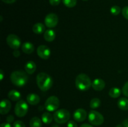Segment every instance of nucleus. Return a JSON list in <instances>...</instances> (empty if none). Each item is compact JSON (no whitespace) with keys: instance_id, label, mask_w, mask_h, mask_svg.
Wrapping results in <instances>:
<instances>
[{"instance_id":"f257e3e1","label":"nucleus","mask_w":128,"mask_h":127,"mask_svg":"<svg viewBox=\"0 0 128 127\" xmlns=\"http://www.w3.org/2000/svg\"><path fill=\"white\" fill-rule=\"evenodd\" d=\"M36 83L38 87L42 92H46L50 90L52 86L53 80L50 75L45 72H41L37 75Z\"/></svg>"},{"instance_id":"f03ea898","label":"nucleus","mask_w":128,"mask_h":127,"mask_svg":"<svg viewBox=\"0 0 128 127\" xmlns=\"http://www.w3.org/2000/svg\"><path fill=\"white\" fill-rule=\"evenodd\" d=\"M10 80L14 85L17 87H22L27 83L28 77L24 71L16 70L11 73Z\"/></svg>"},{"instance_id":"7ed1b4c3","label":"nucleus","mask_w":128,"mask_h":127,"mask_svg":"<svg viewBox=\"0 0 128 127\" xmlns=\"http://www.w3.org/2000/svg\"><path fill=\"white\" fill-rule=\"evenodd\" d=\"M76 88L81 91H86L92 86L91 80L88 75L85 73H80L76 77L75 80Z\"/></svg>"},{"instance_id":"20e7f679","label":"nucleus","mask_w":128,"mask_h":127,"mask_svg":"<svg viewBox=\"0 0 128 127\" xmlns=\"http://www.w3.org/2000/svg\"><path fill=\"white\" fill-rule=\"evenodd\" d=\"M55 122L59 124H64L69 121L70 118V113L68 110L62 108L56 110L53 115Z\"/></svg>"},{"instance_id":"39448f33","label":"nucleus","mask_w":128,"mask_h":127,"mask_svg":"<svg viewBox=\"0 0 128 127\" xmlns=\"http://www.w3.org/2000/svg\"><path fill=\"white\" fill-rule=\"evenodd\" d=\"M88 120L92 125L100 126L104 123V117L100 112L91 110L89 112Z\"/></svg>"},{"instance_id":"423d86ee","label":"nucleus","mask_w":128,"mask_h":127,"mask_svg":"<svg viewBox=\"0 0 128 127\" xmlns=\"http://www.w3.org/2000/svg\"><path fill=\"white\" fill-rule=\"evenodd\" d=\"M28 111V105L25 101L20 100L17 103L14 107V113L18 117H24Z\"/></svg>"},{"instance_id":"0eeeda50","label":"nucleus","mask_w":128,"mask_h":127,"mask_svg":"<svg viewBox=\"0 0 128 127\" xmlns=\"http://www.w3.org/2000/svg\"><path fill=\"white\" fill-rule=\"evenodd\" d=\"M60 100L56 96H51L47 98L45 102V108L49 112H54L60 107Z\"/></svg>"},{"instance_id":"6e6552de","label":"nucleus","mask_w":128,"mask_h":127,"mask_svg":"<svg viewBox=\"0 0 128 127\" xmlns=\"http://www.w3.org/2000/svg\"><path fill=\"white\" fill-rule=\"evenodd\" d=\"M6 42H7L8 45L11 49H13L14 50L19 49L21 44L20 37L14 34H11L8 36L6 38Z\"/></svg>"},{"instance_id":"1a4fd4ad","label":"nucleus","mask_w":128,"mask_h":127,"mask_svg":"<svg viewBox=\"0 0 128 127\" xmlns=\"http://www.w3.org/2000/svg\"><path fill=\"white\" fill-rule=\"evenodd\" d=\"M45 25L49 28H53L58 23V17L54 13H50L45 17Z\"/></svg>"},{"instance_id":"9d476101","label":"nucleus","mask_w":128,"mask_h":127,"mask_svg":"<svg viewBox=\"0 0 128 127\" xmlns=\"http://www.w3.org/2000/svg\"><path fill=\"white\" fill-rule=\"evenodd\" d=\"M37 54L40 58L48 59L51 56V50L45 45H41L37 49Z\"/></svg>"},{"instance_id":"9b49d317","label":"nucleus","mask_w":128,"mask_h":127,"mask_svg":"<svg viewBox=\"0 0 128 127\" xmlns=\"http://www.w3.org/2000/svg\"><path fill=\"white\" fill-rule=\"evenodd\" d=\"M73 117L76 122H82L86 120L87 117V112L82 108H78L74 112Z\"/></svg>"},{"instance_id":"f8f14e48","label":"nucleus","mask_w":128,"mask_h":127,"mask_svg":"<svg viewBox=\"0 0 128 127\" xmlns=\"http://www.w3.org/2000/svg\"><path fill=\"white\" fill-rule=\"evenodd\" d=\"M11 108V103L8 99H3L0 104V113L1 115L7 114Z\"/></svg>"},{"instance_id":"ddd939ff","label":"nucleus","mask_w":128,"mask_h":127,"mask_svg":"<svg viewBox=\"0 0 128 127\" xmlns=\"http://www.w3.org/2000/svg\"><path fill=\"white\" fill-rule=\"evenodd\" d=\"M106 83L101 78H96L92 82V87L96 91H101L104 88Z\"/></svg>"},{"instance_id":"4468645a","label":"nucleus","mask_w":128,"mask_h":127,"mask_svg":"<svg viewBox=\"0 0 128 127\" xmlns=\"http://www.w3.org/2000/svg\"><path fill=\"white\" fill-rule=\"evenodd\" d=\"M28 103H30L31 105H35L40 103V97L37 94L34 93H30L26 97Z\"/></svg>"},{"instance_id":"2eb2a0df","label":"nucleus","mask_w":128,"mask_h":127,"mask_svg":"<svg viewBox=\"0 0 128 127\" xmlns=\"http://www.w3.org/2000/svg\"><path fill=\"white\" fill-rule=\"evenodd\" d=\"M21 49H22V51H23V52H24L25 54H30L32 53L34 51V46L31 42H26L22 45Z\"/></svg>"},{"instance_id":"dca6fc26","label":"nucleus","mask_w":128,"mask_h":127,"mask_svg":"<svg viewBox=\"0 0 128 127\" xmlns=\"http://www.w3.org/2000/svg\"><path fill=\"white\" fill-rule=\"evenodd\" d=\"M25 71L28 74H32L36 71V65L33 61H28L24 65Z\"/></svg>"},{"instance_id":"f3484780","label":"nucleus","mask_w":128,"mask_h":127,"mask_svg":"<svg viewBox=\"0 0 128 127\" xmlns=\"http://www.w3.org/2000/svg\"><path fill=\"white\" fill-rule=\"evenodd\" d=\"M55 37H56V34L53 30L48 29L45 31L44 33V38L45 41L47 42H52L55 39Z\"/></svg>"},{"instance_id":"a211bd4d","label":"nucleus","mask_w":128,"mask_h":127,"mask_svg":"<svg viewBox=\"0 0 128 127\" xmlns=\"http://www.w3.org/2000/svg\"><path fill=\"white\" fill-rule=\"evenodd\" d=\"M8 97L10 100L12 101H19L20 100L21 95L20 92H19L18 91L16 90H12L8 92Z\"/></svg>"},{"instance_id":"6ab92c4d","label":"nucleus","mask_w":128,"mask_h":127,"mask_svg":"<svg viewBox=\"0 0 128 127\" xmlns=\"http://www.w3.org/2000/svg\"><path fill=\"white\" fill-rule=\"evenodd\" d=\"M45 31V26L41 22L36 23L32 27V31L36 34H41Z\"/></svg>"},{"instance_id":"aec40b11","label":"nucleus","mask_w":128,"mask_h":127,"mask_svg":"<svg viewBox=\"0 0 128 127\" xmlns=\"http://www.w3.org/2000/svg\"><path fill=\"white\" fill-rule=\"evenodd\" d=\"M118 106L122 110H128V98H121L118 102Z\"/></svg>"},{"instance_id":"412c9836","label":"nucleus","mask_w":128,"mask_h":127,"mask_svg":"<svg viewBox=\"0 0 128 127\" xmlns=\"http://www.w3.org/2000/svg\"><path fill=\"white\" fill-rule=\"evenodd\" d=\"M121 90L118 87H112L109 91V95L113 98H118L121 95Z\"/></svg>"},{"instance_id":"4be33fe9","label":"nucleus","mask_w":128,"mask_h":127,"mask_svg":"<svg viewBox=\"0 0 128 127\" xmlns=\"http://www.w3.org/2000/svg\"><path fill=\"white\" fill-rule=\"evenodd\" d=\"M30 127H42V122L40 118L37 117H32L30 121Z\"/></svg>"},{"instance_id":"5701e85b","label":"nucleus","mask_w":128,"mask_h":127,"mask_svg":"<svg viewBox=\"0 0 128 127\" xmlns=\"http://www.w3.org/2000/svg\"><path fill=\"white\" fill-rule=\"evenodd\" d=\"M53 118H54L52 116V115L50 113H49V112H44L42 115V117H41L42 122L45 123V124H50V123H51Z\"/></svg>"},{"instance_id":"b1692460","label":"nucleus","mask_w":128,"mask_h":127,"mask_svg":"<svg viewBox=\"0 0 128 127\" xmlns=\"http://www.w3.org/2000/svg\"><path fill=\"white\" fill-rule=\"evenodd\" d=\"M101 100L98 98H94L90 101V106L92 109H96L101 105Z\"/></svg>"},{"instance_id":"393cba45","label":"nucleus","mask_w":128,"mask_h":127,"mask_svg":"<svg viewBox=\"0 0 128 127\" xmlns=\"http://www.w3.org/2000/svg\"><path fill=\"white\" fill-rule=\"evenodd\" d=\"M64 4L68 7H74L77 4V0H62Z\"/></svg>"},{"instance_id":"a878e982","label":"nucleus","mask_w":128,"mask_h":127,"mask_svg":"<svg viewBox=\"0 0 128 127\" xmlns=\"http://www.w3.org/2000/svg\"><path fill=\"white\" fill-rule=\"evenodd\" d=\"M111 14L114 16H117L121 12V7L118 6H113L111 7V9H110Z\"/></svg>"},{"instance_id":"bb28decb","label":"nucleus","mask_w":128,"mask_h":127,"mask_svg":"<svg viewBox=\"0 0 128 127\" xmlns=\"http://www.w3.org/2000/svg\"><path fill=\"white\" fill-rule=\"evenodd\" d=\"M122 92L124 95L128 97V81L124 85L122 88Z\"/></svg>"},{"instance_id":"cd10ccee","label":"nucleus","mask_w":128,"mask_h":127,"mask_svg":"<svg viewBox=\"0 0 128 127\" xmlns=\"http://www.w3.org/2000/svg\"><path fill=\"white\" fill-rule=\"evenodd\" d=\"M13 127H26V126L22 121L16 120L13 123Z\"/></svg>"},{"instance_id":"c85d7f7f","label":"nucleus","mask_w":128,"mask_h":127,"mask_svg":"<svg viewBox=\"0 0 128 127\" xmlns=\"http://www.w3.org/2000/svg\"><path fill=\"white\" fill-rule=\"evenodd\" d=\"M122 14L124 18L128 20V6H125L122 8Z\"/></svg>"},{"instance_id":"c756f323","label":"nucleus","mask_w":128,"mask_h":127,"mask_svg":"<svg viewBox=\"0 0 128 127\" xmlns=\"http://www.w3.org/2000/svg\"><path fill=\"white\" fill-rule=\"evenodd\" d=\"M49 2L52 6H58L60 4L61 0H49Z\"/></svg>"},{"instance_id":"7c9ffc66","label":"nucleus","mask_w":128,"mask_h":127,"mask_svg":"<svg viewBox=\"0 0 128 127\" xmlns=\"http://www.w3.org/2000/svg\"><path fill=\"white\" fill-rule=\"evenodd\" d=\"M67 127H78V125L77 124L74 122V121L70 120L69 121L68 123Z\"/></svg>"},{"instance_id":"2f4dec72","label":"nucleus","mask_w":128,"mask_h":127,"mask_svg":"<svg viewBox=\"0 0 128 127\" xmlns=\"http://www.w3.org/2000/svg\"><path fill=\"white\" fill-rule=\"evenodd\" d=\"M6 121H7L8 123H12L14 121V117L12 115H9L8 117L6 118Z\"/></svg>"},{"instance_id":"473e14b6","label":"nucleus","mask_w":128,"mask_h":127,"mask_svg":"<svg viewBox=\"0 0 128 127\" xmlns=\"http://www.w3.org/2000/svg\"><path fill=\"white\" fill-rule=\"evenodd\" d=\"M21 54H20V52L18 49L15 50L13 52V56H14L15 57H18L19 56H20Z\"/></svg>"},{"instance_id":"72a5a7b5","label":"nucleus","mask_w":128,"mask_h":127,"mask_svg":"<svg viewBox=\"0 0 128 127\" xmlns=\"http://www.w3.org/2000/svg\"><path fill=\"white\" fill-rule=\"evenodd\" d=\"M0 127H11V124L9 123H1V125H0Z\"/></svg>"},{"instance_id":"f704fd0d","label":"nucleus","mask_w":128,"mask_h":127,"mask_svg":"<svg viewBox=\"0 0 128 127\" xmlns=\"http://www.w3.org/2000/svg\"><path fill=\"white\" fill-rule=\"evenodd\" d=\"M16 0H2V1H3L6 4H12L14 3V2H16Z\"/></svg>"},{"instance_id":"c9c22d12","label":"nucleus","mask_w":128,"mask_h":127,"mask_svg":"<svg viewBox=\"0 0 128 127\" xmlns=\"http://www.w3.org/2000/svg\"><path fill=\"white\" fill-rule=\"evenodd\" d=\"M122 126L124 127H128V118L124 120L122 122Z\"/></svg>"},{"instance_id":"e433bc0d","label":"nucleus","mask_w":128,"mask_h":127,"mask_svg":"<svg viewBox=\"0 0 128 127\" xmlns=\"http://www.w3.org/2000/svg\"><path fill=\"white\" fill-rule=\"evenodd\" d=\"M80 127H93L91 126V125L88 124V123H84V124H82Z\"/></svg>"},{"instance_id":"4c0bfd02","label":"nucleus","mask_w":128,"mask_h":127,"mask_svg":"<svg viewBox=\"0 0 128 127\" xmlns=\"http://www.w3.org/2000/svg\"><path fill=\"white\" fill-rule=\"evenodd\" d=\"M0 76H1V80H2L3 79L4 77V72L2 71V70H0Z\"/></svg>"},{"instance_id":"58836bf2","label":"nucleus","mask_w":128,"mask_h":127,"mask_svg":"<svg viewBox=\"0 0 128 127\" xmlns=\"http://www.w3.org/2000/svg\"><path fill=\"white\" fill-rule=\"evenodd\" d=\"M116 127H122V126L121 125H120V124H119V125H118L117 126H116Z\"/></svg>"},{"instance_id":"ea45409f","label":"nucleus","mask_w":128,"mask_h":127,"mask_svg":"<svg viewBox=\"0 0 128 127\" xmlns=\"http://www.w3.org/2000/svg\"><path fill=\"white\" fill-rule=\"evenodd\" d=\"M52 127H59L58 125H54Z\"/></svg>"},{"instance_id":"a19ab883","label":"nucleus","mask_w":128,"mask_h":127,"mask_svg":"<svg viewBox=\"0 0 128 127\" xmlns=\"http://www.w3.org/2000/svg\"><path fill=\"white\" fill-rule=\"evenodd\" d=\"M82 1H88V0H82Z\"/></svg>"}]
</instances>
